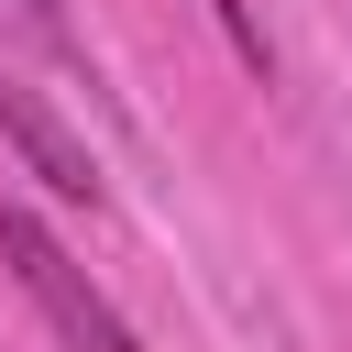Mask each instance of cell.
I'll return each instance as SVG.
<instances>
[{"instance_id":"1","label":"cell","mask_w":352,"mask_h":352,"mask_svg":"<svg viewBox=\"0 0 352 352\" xmlns=\"http://www.w3.org/2000/svg\"><path fill=\"white\" fill-rule=\"evenodd\" d=\"M0 253H11L22 297L55 319V341H66V352H143V330L99 297V275H88V264H77V253H66V242H55L22 198H0Z\"/></svg>"},{"instance_id":"2","label":"cell","mask_w":352,"mask_h":352,"mask_svg":"<svg viewBox=\"0 0 352 352\" xmlns=\"http://www.w3.org/2000/svg\"><path fill=\"white\" fill-rule=\"evenodd\" d=\"M0 132H11V154H22L66 209H99V165H88V143H77V132H66V121H55L11 66H0Z\"/></svg>"},{"instance_id":"3","label":"cell","mask_w":352,"mask_h":352,"mask_svg":"<svg viewBox=\"0 0 352 352\" xmlns=\"http://www.w3.org/2000/svg\"><path fill=\"white\" fill-rule=\"evenodd\" d=\"M209 22L231 33V55H242L253 77H275V44H264V11H253V0H209Z\"/></svg>"}]
</instances>
